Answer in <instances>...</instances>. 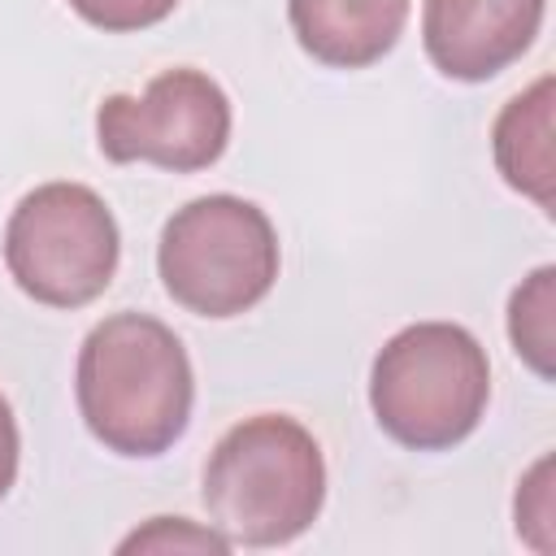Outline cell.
I'll use <instances>...</instances> for the list:
<instances>
[{
    "mask_svg": "<svg viewBox=\"0 0 556 556\" xmlns=\"http://www.w3.org/2000/svg\"><path fill=\"white\" fill-rule=\"evenodd\" d=\"M78 413L87 430L117 456L169 452L195 400L182 339L148 313H113L78 348Z\"/></svg>",
    "mask_w": 556,
    "mask_h": 556,
    "instance_id": "obj_1",
    "label": "cell"
},
{
    "mask_svg": "<svg viewBox=\"0 0 556 556\" xmlns=\"http://www.w3.org/2000/svg\"><path fill=\"white\" fill-rule=\"evenodd\" d=\"M326 500V460L317 439L282 413H256L230 426L204 465L208 526L243 547H282L300 539Z\"/></svg>",
    "mask_w": 556,
    "mask_h": 556,
    "instance_id": "obj_2",
    "label": "cell"
},
{
    "mask_svg": "<svg viewBox=\"0 0 556 556\" xmlns=\"http://www.w3.org/2000/svg\"><path fill=\"white\" fill-rule=\"evenodd\" d=\"M491 400L482 343L456 321H417L382 343L369 374L378 426L413 447L443 452L469 439Z\"/></svg>",
    "mask_w": 556,
    "mask_h": 556,
    "instance_id": "obj_3",
    "label": "cell"
},
{
    "mask_svg": "<svg viewBox=\"0 0 556 556\" xmlns=\"http://www.w3.org/2000/svg\"><path fill=\"white\" fill-rule=\"evenodd\" d=\"M156 269L174 304L200 317H239L278 278V235L265 208L239 195L182 204L156 243Z\"/></svg>",
    "mask_w": 556,
    "mask_h": 556,
    "instance_id": "obj_4",
    "label": "cell"
},
{
    "mask_svg": "<svg viewBox=\"0 0 556 556\" xmlns=\"http://www.w3.org/2000/svg\"><path fill=\"white\" fill-rule=\"evenodd\" d=\"M117 222L83 182H43L17 200L4 226L13 282L48 308L91 304L117 274Z\"/></svg>",
    "mask_w": 556,
    "mask_h": 556,
    "instance_id": "obj_5",
    "label": "cell"
},
{
    "mask_svg": "<svg viewBox=\"0 0 556 556\" xmlns=\"http://www.w3.org/2000/svg\"><path fill=\"white\" fill-rule=\"evenodd\" d=\"M100 152L117 165H161L191 174L213 165L230 143V100L200 70H165L143 96H109L96 113Z\"/></svg>",
    "mask_w": 556,
    "mask_h": 556,
    "instance_id": "obj_6",
    "label": "cell"
},
{
    "mask_svg": "<svg viewBox=\"0 0 556 556\" xmlns=\"http://www.w3.org/2000/svg\"><path fill=\"white\" fill-rule=\"evenodd\" d=\"M543 0H426L421 43L439 74L482 83L508 70L539 35Z\"/></svg>",
    "mask_w": 556,
    "mask_h": 556,
    "instance_id": "obj_7",
    "label": "cell"
},
{
    "mask_svg": "<svg viewBox=\"0 0 556 556\" xmlns=\"http://www.w3.org/2000/svg\"><path fill=\"white\" fill-rule=\"evenodd\" d=\"M300 48L330 70L382 61L408 22V0H287Z\"/></svg>",
    "mask_w": 556,
    "mask_h": 556,
    "instance_id": "obj_8",
    "label": "cell"
},
{
    "mask_svg": "<svg viewBox=\"0 0 556 556\" xmlns=\"http://www.w3.org/2000/svg\"><path fill=\"white\" fill-rule=\"evenodd\" d=\"M495 165L508 187L530 195L552 213L556 204V156H552V78H539L530 91L513 96L491 130Z\"/></svg>",
    "mask_w": 556,
    "mask_h": 556,
    "instance_id": "obj_9",
    "label": "cell"
},
{
    "mask_svg": "<svg viewBox=\"0 0 556 556\" xmlns=\"http://www.w3.org/2000/svg\"><path fill=\"white\" fill-rule=\"evenodd\" d=\"M556 269L539 265L508 300V339L517 356L539 374L552 378V339H556Z\"/></svg>",
    "mask_w": 556,
    "mask_h": 556,
    "instance_id": "obj_10",
    "label": "cell"
},
{
    "mask_svg": "<svg viewBox=\"0 0 556 556\" xmlns=\"http://www.w3.org/2000/svg\"><path fill=\"white\" fill-rule=\"evenodd\" d=\"M117 552H230V539L213 526H195L187 517H152L143 530L126 534Z\"/></svg>",
    "mask_w": 556,
    "mask_h": 556,
    "instance_id": "obj_11",
    "label": "cell"
},
{
    "mask_svg": "<svg viewBox=\"0 0 556 556\" xmlns=\"http://www.w3.org/2000/svg\"><path fill=\"white\" fill-rule=\"evenodd\" d=\"M547 482H552V456H543L517 491V534L539 552H552V486Z\"/></svg>",
    "mask_w": 556,
    "mask_h": 556,
    "instance_id": "obj_12",
    "label": "cell"
},
{
    "mask_svg": "<svg viewBox=\"0 0 556 556\" xmlns=\"http://www.w3.org/2000/svg\"><path fill=\"white\" fill-rule=\"evenodd\" d=\"M174 4L178 0H70V9L83 22H91L96 30H113V35L156 26L161 17L174 13Z\"/></svg>",
    "mask_w": 556,
    "mask_h": 556,
    "instance_id": "obj_13",
    "label": "cell"
},
{
    "mask_svg": "<svg viewBox=\"0 0 556 556\" xmlns=\"http://www.w3.org/2000/svg\"><path fill=\"white\" fill-rule=\"evenodd\" d=\"M17 452H22L17 421H13L9 400L0 395V500L9 495V486H13V478H17Z\"/></svg>",
    "mask_w": 556,
    "mask_h": 556,
    "instance_id": "obj_14",
    "label": "cell"
}]
</instances>
